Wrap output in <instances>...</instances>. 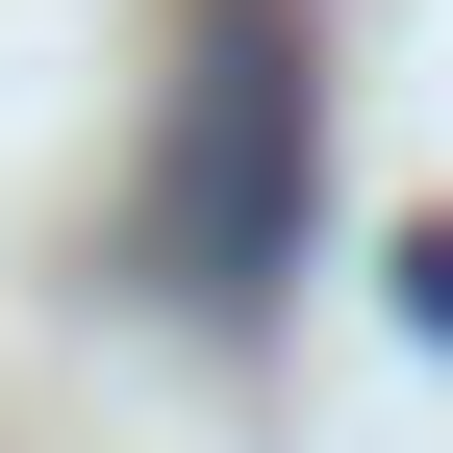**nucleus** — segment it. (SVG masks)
Listing matches in <instances>:
<instances>
[{"label":"nucleus","mask_w":453,"mask_h":453,"mask_svg":"<svg viewBox=\"0 0 453 453\" xmlns=\"http://www.w3.org/2000/svg\"><path fill=\"white\" fill-rule=\"evenodd\" d=\"M303 202H327L303 26H277V0H202V50H177V127H151V177H127V252H151V303L252 327L277 277H303Z\"/></svg>","instance_id":"obj_1"},{"label":"nucleus","mask_w":453,"mask_h":453,"mask_svg":"<svg viewBox=\"0 0 453 453\" xmlns=\"http://www.w3.org/2000/svg\"><path fill=\"white\" fill-rule=\"evenodd\" d=\"M403 327H428V353H453V226H403Z\"/></svg>","instance_id":"obj_2"}]
</instances>
